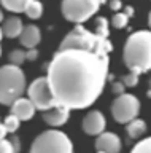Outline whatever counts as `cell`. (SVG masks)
I'll return each instance as SVG.
<instances>
[{
	"label": "cell",
	"mask_w": 151,
	"mask_h": 153,
	"mask_svg": "<svg viewBox=\"0 0 151 153\" xmlns=\"http://www.w3.org/2000/svg\"><path fill=\"white\" fill-rule=\"evenodd\" d=\"M97 153H105V152H100V150H97Z\"/></svg>",
	"instance_id": "33"
},
{
	"label": "cell",
	"mask_w": 151,
	"mask_h": 153,
	"mask_svg": "<svg viewBox=\"0 0 151 153\" xmlns=\"http://www.w3.org/2000/svg\"><path fill=\"white\" fill-rule=\"evenodd\" d=\"M38 57V51L35 48H29V51H26V61H35Z\"/></svg>",
	"instance_id": "27"
},
{
	"label": "cell",
	"mask_w": 151,
	"mask_h": 153,
	"mask_svg": "<svg viewBox=\"0 0 151 153\" xmlns=\"http://www.w3.org/2000/svg\"><path fill=\"white\" fill-rule=\"evenodd\" d=\"M140 112V100L132 94L122 93L118 94V97L113 100L111 104V115L116 123L126 124L130 120L138 117Z\"/></svg>",
	"instance_id": "8"
},
{
	"label": "cell",
	"mask_w": 151,
	"mask_h": 153,
	"mask_svg": "<svg viewBox=\"0 0 151 153\" xmlns=\"http://www.w3.org/2000/svg\"><path fill=\"white\" fill-rule=\"evenodd\" d=\"M96 150L105 153H119L121 152V139L115 132H100L96 140Z\"/></svg>",
	"instance_id": "11"
},
{
	"label": "cell",
	"mask_w": 151,
	"mask_h": 153,
	"mask_svg": "<svg viewBox=\"0 0 151 153\" xmlns=\"http://www.w3.org/2000/svg\"><path fill=\"white\" fill-rule=\"evenodd\" d=\"M124 88H126V86L122 85L121 81H113V85H111V91H113V93H115L116 96L124 93Z\"/></svg>",
	"instance_id": "26"
},
{
	"label": "cell",
	"mask_w": 151,
	"mask_h": 153,
	"mask_svg": "<svg viewBox=\"0 0 151 153\" xmlns=\"http://www.w3.org/2000/svg\"><path fill=\"white\" fill-rule=\"evenodd\" d=\"M7 129H5V126H3V123L0 121V139H5V136H7Z\"/></svg>",
	"instance_id": "30"
},
{
	"label": "cell",
	"mask_w": 151,
	"mask_h": 153,
	"mask_svg": "<svg viewBox=\"0 0 151 153\" xmlns=\"http://www.w3.org/2000/svg\"><path fill=\"white\" fill-rule=\"evenodd\" d=\"M10 142H11V147H13V153H19L21 152V140H19V137L13 136L10 139Z\"/></svg>",
	"instance_id": "25"
},
{
	"label": "cell",
	"mask_w": 151,
	"mask_h": 153,
	"mask_svg": "<svg viewBox=\"0 0 151 153\" xmlns=\"http://www.w3.org/2000/svg\"><path fill=\"white\" fill-rule=\"evenodd\" d=\"M0 54H2V48H0Z\"/></svg>",
	"instance_id": "34"
},
{
	"label": "cell",
	"mask_w": 151,
	"mask_h": 153,
	"mask_svg": "<svg viewBox=\"0 0 151 153\" xmlns=\"http://www.w3.org/2000/svg\"><path fill=\"white\" fill-rule=\"evenodd\" d=\"M2 37H3V32H2V27H0V42H2Z\"/></svg>",
	"instance_id": "32"
},
{
	"label": "cell",
	"mask_w": 151,
	"mask_h": 153,
	"mask_svg": "<svg viewBox=\"0 0 151 153\" xmlns=\"http://www.w3.org/2000/svg\"><path fill=\"white\" fill-rule=\"evenodd\" d=\"M126 131H127V136H129L130 139H138L141 137L143 134L146 132V123L143 121V120L140 118H134L130 120L129 123H126Z\"/></svg>",
	"instance_id": "15"
},
{
	"label": "cell",
	"mask_w": 151,
	"mask_h": 153,
	"mask_svg": "<svg viewBox=\"0 0 151 153\" xmlns=\"http://www.w3.org/2000/svg\"><path fill=\"white\" fill-rule=\"evenodd\" d=\"M96 35L99 37H102V38H108V35H110V29H108V21H107V18H97L96 19Z\"/></svg>",
	"instance_id": "18"
},
{
	"label": "cell",
	"mask_w": 151,
	"mask_h": 153,
	"mask_svg": "<svg viewBox=\"0 0 151 153\" xmlns=\"http://www.w3.org/2000/svg\"><path fill=\"white\" fill-rule=\"evenodd\" d=\"M26 91H27V96H29V100L34 104L35 110L45 112V110H49L57 105L53 93H51L46 76H40V78L34 80L29 88H26Z\"/></svg>",
	"instance_id": "7"
},
{
	"label": "cell",
	"mask_w": 151,
	"mask_h": 153,
	"mask_svg": "<svg viewBox=\"0 0 151 153\" xmlns=\"http://www.w3.org/2000/svg\"><path fill=\"white\" fill-rule=\"evenodd\" d=\"M124 86H129V88H132V86H137L138 85V74H135V72H129L127 75L122 76V81H121Z\"/></svg>",
	"instance_id": "23"
},
{
	"label": "cell",
	"mask_w": 151,
	"mask_h": 153,
	"mask_svg": "<svg viewBox=\"0 0 151 153\" xmlns=\"http://www.w3.org/2000/svg\"><path fill=\"white\" fill-rule=\"evenodd\" d=\"M124 64L129 72L146 74L151 67V33L150 30H137L126 40Z\"/></svg>",
	"instance_id": "2"
},
{
	"label": "cell",
	"mask_w": 151,
	"mask_h": 153,
	"mask_svg": "<svg viewBox=\"0 0 151 153\" xmlns=\"http://www.w3.org/2000/svg\"><path fill=\"white\" fill-rule=\"evenodd\" d=\"M105 117L99 110H92L83 118V131L89 136H99L105 129Z\"/></svg>",
	"instance_id": "9"
},
{
	"label": "cell",
	"mask_w": 151,
	"mask_h": 153,
	"mask_svg": "<svg viewBox=\"0 0 151 153\" xmlns=\"http://www.w3.org/2000/svg\"><path fill=\"white\" fill-rule=\"evenodd\" d=\"M130 153H151V139L146 137L143 140L137 142L134 148L130 150Z\"/></svg>",
	"instance_id": "21"
},
{
	"label": "cell",
	"mask_w": 151,
	"mask_h": 153,
	"mask_svg": "<svg viewBox=\"0 0 151 153\" xmlns=\"http://www.w3.org/2000/svg\"><path fill=\"white\" fill-rule=\"evenodd\" d=\"M127 22H129V18L126 16L122 11H115V14H113V19H111V24L113 27L116 29H124L127 26Z\"/></svg>",
	"instance_id": "20"
},
{
	"label": "cell",
	"mask_w": 151,
	"mask_h": 153,
	"mask_svg": "<svg viewBox=\"0 0 151 153\" xmlns=\"http://www.w3.org/2000/svg\"><path fill=\"white\" fill-rule=\"evenodd\" d=\"M8 57H10V64L21 65L22 62L26 61V51H22V50H13Z\"/></svg>",
	"instance_id": "22"
},
{
	"label": "cell",
	"mask_w": 151,
	"mask_h": 153,
	"mask_svg": "<svg viewBox=\"0 0 151 153\" xmlns=\"http://www.w3.org/2000/svg\"><path fill=\"white\" fill-rule=\"evenodd\" d=\"M24 13L27 14V18H30V19H38V18H41V14H43V5H41V2H38V0H32V2L26 7Z\"/></svg>",
	"instance_id": "17"
},
{
	"label": "cell",
	"mask_w": 151,
	"mask_h": 153,
	"mask_svg": "<svg viewBox=\"0 0 151 153\" xmlns=\"http://www.w3.org/2000/svg\"><path fill=\"white\" fill-rule=\"evenodd\" d=\"M67 48L99 53V54H108V53L113 51V45L110 43L108 38H102V37L96 35L94 32H89L81 24H77L65 35V38L59 46V50H67Z\"/></svg>",
	"instance_id": "3"
},
{
	"label": "cell",
	"mask_w": 151,
	"mask_h": 153,
	"mask_svg": "<svg viewBox=\"0 0 151 153\" xmlns=\"http://www.w3.org/2000/svg\"><path fill=\"white\" fill-rule=\"evenodd\" d=\"M121 7H122L121 0H111V2H110V8L113 10V11H119Z\"/></svg>",
	"instance_id": "28"
},
{
	"label": "cell",
	"mask_w": 151,
	"mask_h": 153,
	"mask_svg": "<svg viewBox=\"0 0 151 153\" xmlns=\"http://www.w3.org/2000/svg\"><path fill=\"white\" fill-rule=\"evenodd\" d=\"M22 21L19 16H10L5 19V22H3L2 26V32L3 35L8 37V38H18L19 37V33L22 32Z\"/></svg>",
	"instance_id": "14"
},
{
	"label": "cell",
	"mask_w": 151,
	"mask_h": 153,
	"mask_svg": "<svg viewBox=\"0 0 151 153\" xmlns=\"http://www.w3.org/2000/svg\"><path fill=\"white\" fill-rule=\"evenodd\" d=\"M122 13H124L127 18H130V16H134V8H132V7H126Z\"/></svg>",
	"instance_id": "29"
},
{
	"label": "cell",
	"mask_w": 151,
	"mask_h": 153,
	"mask_svg": "<svg viewBox=\"0 0 151 153\" xmlns=\"http://www.w3.org/2000/svg\"><path fill=\"white\" fill-rule=\"evenodd\" d=\"M100 5V0H62L60 10L67 21L83 24L99 11Z\"/></svg>",
	"instance_id": "6"
},
{
	"label": "cell",
	"mask_w": 151,
	"mask_h": 153,
	"mask_svg": "<svg viewBox=\"0 0 151 153\" xmlns=\"http://www.w3.org/2000/svg\"><path fill=\"white\" fill-rule=\"evenodd\" d=\"M19 38H21V45L26 46L27 50L29 48H35L40 43V38H41L40 29L37 26H34V24L24 26L22 27V32L19 33Z\"/></svg>",
	"instance_id": "13"
},
{
	"label": "cell",
	"mask_w": 151,
	"mask_h": 153,
	"mask_svg": "<svg viewBox=\"0 0 151 153\" xmlns=\"http://www.w3.org/2000/svg\"><path fill=\"white\" fill-rule=\"evenodd\" d=\"M26 75L19 65L0 67V104L11 105L26 93Z\"/></svg>",
	"instance_id": "4"
},
{
	"label": "cell",
	"mask_w": 151,
	"mask_h": 153,
	"mask_svg": "<svg viewBox=\"0 0 151 153\" xmlns=\"http://www.w3.org/2000/svg\"><path fill=\"white\" fill-rule=\"evenodd\" d=\"M0 153H13V147L10 140L0 139Z\"/></svg>",
	"instance_id": "24"
},
{
	"label": "cell",
	"mask_w": 151,
	"mask_h": 153,
	"mask_svg": "<svg viewBox=\"0 0 151 153\" xmlns=\"http://www.w3.org/2000/svg\"><path fill=\"white\" fill-rule=\"evenodd\" d=\"M69 117H70V110L67 107H64V105H59V104L56 107L43 112V121L53 128H59L62 124H65L69 121Z\"/></svg>",
	"instance_id": "10"
},
{
	"label": "cell",
	"mask_w": 151,
	"mask_h": 153,
	"mask_svg": "<svg viewBox=\"0 0 151 153\" xmlns=\"http://www.w3.org/2000/svg\"><path fill=\"white\" fill-rule=\"evenodd\" d=\"M35 107L29 100V97H18L15 102L11 104V113L16 115L19 121H29L35 115Z\"/></svg>",
	"instance_id": "12"
},
{
	"label": "cell",
	"mask_w": 151,
	"mask_h": 153,
	"mask_svg": "<svg viewBox=\"0 0 151 153\" xmlns=\"http://www.w3.org/2000/svg\"><path fill=\"white\" fill-rule=\"evenodd\" d=\"M19 124H21V121L18 120L16 115H13V113L8 115L5 118V121H3V126H5L7 132H11V134H15L18 129H19Z\"/></svg>",
	"instance_id": "19"
},
{
	"label": "cell",
	"mask_w": 151,
	"mask_h": 153,
	"mask_svg": "<svg viewBox=\"0 0 151 153\" xmlns=\"http://www.w3.org/2000/svg\"><path fill=\"white\" fill-rule=\"evenodd\" d=\"M108 54L57 50L46 64V80L56 102L69 110L88 108L100 97L108 80Z\"/></svg>",
	"instance_id": "1"
},
{
	"label": "cell",
	"mask_w": 151,
	"mask_h": 153,
	"mask_svg": "<svg viewBox=\"0 0 151 153\" xmlns=\"http://www.w3.org/2000/svg\"><path fill=\"white\" fill-rule=\"evenodd\" d=\"M32 0H0L2 7L11 13H24L26 7Z\"/></svg>",
	"instance_id": "16"
},
{
	"label": "cell",
	"mask_w": 151,
	"mask_h": 153,
	"mask_svg": "<svg viewBox=\"0 0 151 153\" xmlns=\"http://www.w3.org/2000/svg\"><path fill=\"white\" fill-rule=\"evenodd\" d=\"M3 21V13H2V10H0V22Z\"/></svg>",
	"instance_id": "31"
},
{
	"label": "cell",
	"mask_w": 151,
	"mask_h": 153,
	"mask_svg": "<svg viewBox=\"0 0 151 153\" xmlns=\"http://www.w3.org/2000/svg\"><path fill=\"white\" fill-rule=\"evenodd\" d=\"M30 153H73V143L62 131L49 129L37 136L30 147Z\"/></svg>",
	"instance_id": "5"
}]
</instances>
